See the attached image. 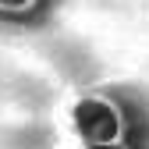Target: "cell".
<instances>
[{
    "mask_svg": "<svg viewBox=\"0 0 149 149\" xmlns=\"http://www.w3.org/2000/svg\"><path fill=\"white\" fill-rule=\"evenodd\" d=\"M85 149H128L124 142H117V146H85Z\"/></svg>",
    "mask_w": 149,
    "mask_h": 149,
    "instance_id": "3",
    "label": "cell"
},
{
    "mask_svg": "<svg viewBox=\"0 0 149 149\" xmlns=\"http://www.w3.org/2000/svg\"><path fill=\"white\" fill-rule=\"evenodd\" d=\"M71 128L85 146H117L124 142L128 121L110 96H82L71 107Z\"/></svg>",
    "mask_w": 149,
    "mask_h": 149,
    "instance_id": "1",
    "label": "cell"
},
{
    "mask_svg": "<svg viewBox=\"0 0 149 149\" xmlns=\"http://www.w3.org/2000/svg\"><path fill=\"white\" fill-rule=\"evenodd\" d=\"M39 7V0H0V14H29Z\"/></svg>",
    "mask_w": 149,
    "mask_h": 149,
    "instance_id": "2",
    "label": "cell"
}]
</instances>
